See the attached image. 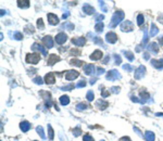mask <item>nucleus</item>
I'll return each mask as SVG.
<instances>
[{"label": "nucleus", "mask_w": 163, "mask_h": 141, "mask_svg": "<svg viewBox=\"0 0 163 141\" xmlns=\"http://www.w3.org/2000/svg\"><path fill=\"white\" fill-rule=\"evenodd\" d=\"M132 101H133V102H142V101H140V100H138V98L134 97V95L132 97Z\"/></svg>", "instance_id": "nucleus-54"}, {"label": "nucleus", "mask_w": 163, "mask_h": 141, "mask_svg": "<svg viewBox=\"0 0 163 141\" xmlns=\"http://www.w3.org/2000/svg\"><path fill=\"white\" fill-rule=\"evenodd\" d=\"M45 82H46V84H48V85L54 84V82H56V78H54V73H48V74L45 76Z\"/></svg>", "instance_id": "nucleus-12"}, {"label": "nucleus", "mask_w": 163, "mask_h": 141, "mask_svg": "<svg viewBox=\"0 0 163 141\" xmlns=\"http://www.w3.org/2000/svg\"><path fill=\"white\" fill-rule=\"evenodd\" d=\"M88 106V104H86L85 102H82V103H78V104L76 105V110L77 111H83V110H86Z\"/></svg>", "instance_id": "nucleus-28"}, {"label": "nucleus", "mask_w": 163, "mask_h": 141, "mask_svg": "<svg viewBox=\"0 0 163 141\" xmlns=\"http://www.w3.org/2000/svg\"><path fill=\"white\" fill-rule=\"evenodd\" d=\"M70 64H71V65H73V66H77V67H79V66H83V65L85 64V62L79 61V60H77V59H72L71 61H70Z\"/></svg>", "instance_id": "nucleus-23"}, {"label": "nucleus", "mask_w": 163, "mask_h": 141, "mask_svg": "<svg viewBox=\"0 0 163 141\" xmlns=\"http://www.w3.org/2000/svg\"><path fill=\"white\" fill-rule=\"evenodd\" d=\"M111 90L113 94H117V92H120V87H112Z\"/></svg>", "instance_id": "nucleus-49"}, {"label": "nucleus", "mask_w": 163, "mask_h": 141, "mask_svg": "<svg viewBox=\"0 0 163 141\" xmlns=\"http://www.w3.org/2000/svg\"><path fill=\"white\" fill-rule=\"evenodd\" d=\"M78 76H79V73L77 72V70H67V72L65 73V79L66 80H74Z\"/></svg>", "instance_id": "nucleus-3"}, {"label": "nucleus", "mask_w": 163, "mask_h": 141, "mask_svg": "<svg viewBox=\"0 0 163 141\" xmlns=\"http://www.w3.org/2000/svg\"><path fill=\"white\" fill-rule=\"evenodd\" d=\"M144 58H145V60H149L150 59L149 53H148V52H145V53H144Z\"/></svg>", "instance_id": "nucleus-55"}, {"label": "nucleus", "mask_w": 163, "mask_h": 141, "mask_svg": "<svg viewBox=\"0 0 163 141\" xmlns=\"http://www.w3.org/2000/svg\"><path fill=\"white\" fill-rule=\"evenodd\" d=\"M60 103H61L62 105H67L70 103V98L67 97V95H62V97L60 98Z\"/></svg>", "instance_id": "nucleus-25"}, {"label": "nucleus", "mask_w": 163, "mask_h": 141, "mask_svg": "<svg viewBox=\"0 0 163 141\" xmlns=\"http://www.w3.org/2000/svg\"><path fill=\"white\" fill-rule=\"evenodd\" d=\"M60 60H61V59H60L59 55H57V54H54V53L49 54L48 60H47V64L50 65V66H52V65H54L57 62H59Z\"/></svg>", "instance_id": "nucleus-5"}, {"label": "nucleus", "mask_w": 163, "mask_h": 141, "mask_svg": "<svg viewBox=\"0 0 163 141\" xmlns=\"http://www.w3.org/2000/svg\"><path fill=\"white\" fill-rule=\"evenodd\" d=\"M158 21H159L160 23H162V24H163V15H161V16L158 17Z\"/></svg>", "instance_id": "nucleus-57"}, {"label": "nucleus", "mask_w": 163, "mask_h": 141, "mask_svg": "<svg viewBox=\"0 0 163 141\" xmlns=\"http://www.w3.org/2000/svg\"><path fill=\"white\" fill-rule=\"evenodd\" d=\"M158 33H159V29H158V27L155 26L153 23H152V24H151V29H150V35L153 37V36H155V35L158 34Z\"/></svg>", "instance_id": "nucleus-27"}, {"label": "nucleus", "mask_w": 163, "mask_h": 141, "mask_svg": "<svg viewBox=\"0 0 163 141\" xmlns=\"http://www.w3.org/2000/svg\"><path fill=\"white\" fill-rule=\"evenodd\" d=\"M114 57H115V64H121V63H122L121 57H120L119 54H115Z\"/></svg>", "instance_id": "nucleus-45"}, {"label": "nucleus", "mask_w": 163, "mask_h": 141, "mask_svg": "<svg viewBox=\"0 0 163 141\" xmlns=\"http://www.w3.org/2000/svg\"><path fill=\"white\" fill-rule=\"evenodd\" d=\"M121 29L123 32H132L134 29V24L129 21H124L121 24Z\"/></svg>", "instance_id": "nucleus-4"}, {"label": "nucleus", "mask_w": 163, "mask_h": 141, "mask_svg": "<svg viewBox=\"0 0 163 141\" xmlns=\"http://www.w3.org/2000/svg\"><path fill=\"white\" fill-rule=\"evenodd\" d=\"M20 127H21V130H22V131L26 132V131H28V130L31 129L32 125L29 124L28 122H26V120H24V122H22V123H21V125H20Z\"/></svg>", "instance_id": "nucleus-19"}, {"label": "nucleus", "mask_w": 163, "mask_h": 141, "mask_svg": "<svg viewBox=\"0 0 163 141\" xmlns=\"http://www.w3.org/2000/svg\"><path fill=\"white\" fill-rule=\"evenodd\" d=\"M145 72H146V67L144 66V65H140V66L135 70V78L136 79H140L144 77L145 75Z\"/></svg>", "instance_id": "nucleus-7"}, {"label": "nucleus", "mask_w": 163, "mask_h": 141, "mask_svg": "<svg viewBox=\"0 0 163 141\" xmlns=\"http://www.w3.org/2000/svg\"><path fill=\"white\" fill-rule=\"evenodd\" d=\"M81 133H82V129L79 127H76V128H74V129H73V135L75 136V137H78Z\"/></svg>", "instance_id": "nucleus-40"}, {"label": "nucleus", "mask_w": 163, "mask_h": 141, "mask_svg": "<svg viewBox=\"0 0 163 141\" xmlns=\"http://www.w3.org/2000/svg\"><path fill=\"white\" fill-rule=\"evenodd\" d=\"M99 3H100V6H101V8H102V11H104V12H106V11H107V9H106V3H104L103 1L99 2Z\"/></svg>", "instance_id": "nucleus-51"}, {"label": "nucleus", "mask_w": 163, "mask_h": 141, "mask_svg": "<svg viewBox=\"0 0 163 141\" xmlns=\"http://www.w3.org/2000/svg\"><path fill=\"white\" fill-rule=\"evenodd\" d=\"M101 141H104V140H101Z\"/></svg>", "instance_id": "nucleus-62"}, {"label": "nucleus", "mask_w": 163, "mask_h": 141, "mask_svg": "<svg viewBox=\"0 0 163 141\" xmlns=\"http://www.w3.org/2000/svg\"><path fill=\"white\" fill-rule=\"evenodd\" d=\"M48 135H49V139L50 140H52L53 139V137H54V131H53V129H52V127H51V125H48Z\"/></svg>", "instance_id": "nucleus-32"}, {"label": "nucleus", "mask_w": 163, "mask_h": 141, "mask_svg": "<svg viewBox=\"0 0 163 141\" xmlns=\"http://www.w3.org/2000/svg\"><path fill=\"white\" fill-rule=\"evenodd\" d=\"M140 97H141V99H145V100H148L150 98V94H148L146 90H144V91H140Z\"/></svg>", "instance_id": "nucleus-36"}, {"label": "nucleus", "mask_w": 163, "mask_h": 141, "mask_svg": "<svg viewBox=\"0 0 163 141\" xmlns=\"http://www.w3.org/2000/svg\"><path fill=\"white\" fill-rule=\"evenodd\" d=\"M84 72L86 75H92L95 73V66L92 64H87L84 66Z\"/></svg>", "instance_id": "nucleus-16"}, {"label": "nucleus", "mask_w": 163, "mask_h": 141, "mask_svg": "<svg viewBox=\"0 0 163 141\" xmlns=\"http://www.w3.org/2000/svg\"><path fill=\"white\" fill-rule=\"evenodd\" d=\"M17 6H19V8L26 9L29 7V1L28 0H19L17 1Z\"/></svg>", "instance_id": "nucleus-22"}, {"label": "nucleus", "mask_w": 163, "mask_h": 141, "mask_svg": "<svg viewBox=\"0 0 163 141\" xmlns=\"http://www.w3.org/2000/svg\"><path fill=\"white\" fill-rule=\"evenodd\" d=\"M123 69H124L125 70H128V72H130V70H133V67L130 66L129 64H125V65H123Z\"/></svg>", "instance_id": "nucleus-48"}, {"label": "nucleus", "mask_w": 163, "mask_h": 141, "mask_svg": "<svg viewBox=\"0 0 163 141\" xmlns=\"http://www.w3.org/2000/svg\"><path fill=\"white\" fill-rule=\"evenodd\" d=\"M25 33H27V34H34L35 29H34V26H33L32 24H28L25 26Z\"/></svg>", "instance_id": "nucleus-29"}, {"label": "nucleus", "mask_w": 163, "mask_h": 141, "mask_svg": "<svg viewBox=\"0 0 163 141\" xmlns=\"http://www.w3.org/2000/svg\"><path fill=\"white\" fill-rule=\"evenodd\" d=\"M150 62H151V64L153 65L155 69H158V70H162V69H163V60H155V59H152Z\"/></svg>", "instance_id": "nucleus-17"}, {"label": "nucleus", "mask_w": 163, "mask_h": 141, "mask_svg": "<svg viewBox=\"0 0 163 141\" xmlns=\"http://www.w3.org/2000/svg\"><path fill=\"white\" fill-rule=\"evenodd\" d=\"M86 42V39L84 37H79V38H73L72 39V44H74L76 47H83Z\"/></svg>", "instance_id": "nucleus-11"}, {"label": "nucleus", "mask_w": 163, "mask_h": 141, "mask_svg": "<svg viewBox=\"0 0 163 141\" xmlns=\"http://www.w3.org/2000/svg\"><path fill=\"white\" fill-rule=\"evenodd\" d=\"M62 27H64V28L69 29V31H73V29H74V25L72 24V23H70V22H65V23H63Z\"/></svg>", "instance_id": "nucleus-31"}, {"label": "nucleus", "mask_w": 163, "mask_h": 141, "mask_svg": "<svg viewBox=\"0 0 163 141\" xmlns=\"http://www.w3.org/2000/svg\"><path fill=\"white\" fill-rule=\"evenodd\" d=\"M123 19H124V12H122V11H116V12H115V13L113 14V16H112L111 23H110V27H115V26H117V24H119L121 21H123Z\"/></svg>", "instance_id": "nucleus-1"}, {"label": "nucleus", "mask_w": 163, "mask_h": 141, "mask_svg": "<svg viewBox=\"0 0 163 141\" xmlns=\"http://www.w3.org/2000/svg\"><path fill=\"white\" fill-rule=\"evenodd\" d=\"M148 49H149L152 53H158V52H159V47H158L157 42H151V44H149Z\"/></svg>", "instance_id": "nucleus-21"}, {"label": "nucleus", "mask_w": 163, "mask_h": 141, "mask_svg": "<svg viewBox=\"0 0 163 141\" xmlns=\"http://www.w3.org/2000/svg\"><path fill=\"white\" fill-rule=\"evenodd\" d=\"M86 99L88 100V101H92V100L95 99V94H94V92H92L91 90L87 92V94H86Z\"/></svg>", "instance_id": "nucleus-37"}, {"label": "nucleus", "mask_w": 163, "mask_h": 141, "mask_svg": "<svg viewBox=\"0 0 163 141\" xmlns=\"http://www.w3.org/2000/svg\"><path fill=\"white\" fill-rule=\"evenodd\" d=\"M81 50L77 49V48H73V49L70 50V55H73V57H78V55H81Z\"/></svg>", "instance_id": "nucleus-26"}, {"label": "nucleus", "mask_w": 163, "mask_h": 141, "mask_svg": "<svg viewBox=\"0 0 163 141\" xmlns=\"http://www.w3.org/2000/svg\"><path fill=\"white\" fill-rule=\"evenodd\" d=\"M36 131L39 133V135H40V137L42 138V139H45V138H46V136H45V133H44V130H42V127L41 126H38V127L36 128Z\"/></svg>", "instance_id": "nucleus-39"}, {"label": "nucleus", "mask_w": 163, "mask_h": 141, "mask_svg": "<svg viewBox=\"0 0 163 141\" xmlns=\"http://www.w3.org/2000/svg\"><path fill=\"white\" fill-rule=\"evenodd\" d=\"M85 86H86V82H85L84 79L81 80V82H79L78 84L76 85V87H77V88H82V87H85Z\"/></svg>", "instance_id": "nucleus-46"}, {"label": "nucleus", "mask_w": 163, "mask_h": 141, "mask_svg": "<svg viewBox=\"0 0 163 141\" xmlns=\"http://www.w3.org/2000/svg\"><path fill=\"white\" fill-rule=\"evenodd\" d=\"M96 105H97L98 109H100V110H106L107 107L109 106V102L106 101V100L100 99V100H98V101L96 102Z\"/></svg>", "instance_id": "nucleus-13"}, {"label": "nucleus", "mask_w": 163, "mask_h": 141, "mask_svg": "<svg viewBox=\"0 0 163 141\" xmlns=\"http://www.w3.org/2000/svg\"><path fill=\"white\" fill-rule=\"evenodd\" d=\"M83 141H94V139H92V137L90 135H88V133H85L84 137H83Z\"/></svg>", "instance_id": "nucleus-41"}, {"label": "nucleus", "mask_w": 163, "mask_h": 141, "mask_svg": "<svg viewBox=\"0 0 163 141\" xmlns=\"http://www.w3.org/2000/svg\"><path fill=\"white\" fill-rule=\"evenodd\" d=\"M109 94H110L109 90H102V92H101V97H102V98H107V97H109Z\"/></svg>", "instance_id": "nucleus-47"}, {"label": "nucleus", "mask_w": 163, "mask_h": 141, "mask_svg": "<svg viewBox=\"0 0 163 141\" xmlns=\"http://www.w3.org/2000/svg\"><path fill=\"white\" fill-rule=\"evenodd\" d=\"M74 87H75L74 85H73V84H71V85H67V86H64V87H62L61 89H62V90H72V89H73Z\"/></svg>", "instance_id": "nucleus-44"}, {"label": "nucleus", "mask_w": 163, "mask_h": 141, "mask_svg": "<svg viewBox=\"0 0 163 141\" xmlns=\"http://www.w3.org/2000/svg\"><path fill=\"white\" fill-rule=\"evenodd\" d=\"M102 51L100 50H95L91 54H90V60H94V61H97V60H100L102 58Z\"/></svg>", "instance_id": "nucleus-15"}, {"label": "nucleus", "mask_w": 163, "mask_h": 141, "mask_svg": "<svg viewBox=\"0 0 163 141\" xmlns=\"http://www.w3.org/2000/svg\"><path fill=\"white\" fill-rule=\"evenodd\" d=\"M121 141H130V139L128 137H123V138H121Z\"/></svg>", "instance_id": "nucleus-56"}, {"label": "nucleus", "mask_w": 163, "mask_h": 141, "mask_svg": "<svg viewBox=\"0 0 163 141\" xmlns=\"http://www.w3.org/2000/svg\"><path fill=\"white\" fill-rule=\"evenodd\" d=\"M66 39H67L66 34H64V33H59V34L56 36V39L54 40H56V42L58 45H62L66 41Z\"/></svg>", "instance_id": "nucleus-9"}, {"label": "nucleus", "mask_w": 163, "mask_h": 141, "mask_svg": "<svg viewBox=\"0 0 163 141\" xmlns=\"http://www.w3.org/2000/svg\"><path fill=\"white\" fill-rule=\"evenodd\" d=\"M145 139H146V141H153L154 133L151 131H146V133H145Z\"/></svg>", "instance_id": "nucleus-24"}, {"label": "nucleus", "mask_w": 163, "mask_h": 141, "mask_svg": "<svg viewBox=\"0 0 163 141\" xmlns=\"http://www.w3.org/2000/svg\"><path fill=\"white\" fill-rule=\"evenodd\" d=\"M96 80H97L96 77H95V78H91V79H90V84H91V85H94L95 82H96Z\"/></svg>", "instance_id": "nucleus-58"}, {"label": "nucleus", "mask_w": 163, "mask_h": 141, "mask_svg": "<svg viewBox=\"0 0 163 141\" xmlns=\"http://www.w3.org/2000/svg\"><path fill=\"white\" fill-rule=\"evenodd\" d=\"M95 29H96L97 33H101L102 29H103V23H102V22H100V23H97L96 26H95Z\"/></svg>", "instance_id": "nucleus-33"}, {"label": "nucleus", "mask_w": 163, "mask_h": 141, "mask_svg": "<svg viewBox=\"0 0 163 141\" xmlns=\"http://www.w3.org/2000/svg\"><path fill=\"white\" fill-rule=\"evenodd\" d=\"M67 16H69V13H66V14H63V19H66Z\"/></svg>", "instance_id": "nucleus-61"}, {"label": "nucleus", "mask_w": 163, "mask_h": 141, "mask_svg": "<svg viewBox=\"0 0 163 141\" xmlns=\"http://www.w3.org/2000/svg\"><path fill=\"white\" fill-rule=\"evenodd\" d=\"M14 38H15L16 40H21V39H23V35H22L21 33L16 32L15 34H14Z\"/></svg>", "instance_id": "nucleus-43"}, {"label": "nucleus", "mask_w": 163, "mask_h": 141, "mask_svg": "<svg viewBox=\"0 0 163 141\" xmlns=\"http://www.w3.org/2000/svg\"><path fill=\"white\" fill-rule=\"evenodd\" d=\"M144 22H145V17H144V15L142 14H138V16H137V24L139 25H142L144 24Z\"/></svg>", "instance_id": "nucleus-35"}, {"label": "nucleus", "mask_w": 163, "mask_h": 141, "mask_svg": "<svg viewBox=\"0 0 163 141\" xmlns=\"http://www.w3.org/2000/svg\"><path fill=\"white\" fill-rule=\"evenodd\" d=\"M37 27H38V29H42L45 28V24H44V21H42V19H38L37 20Z\"/></svg>", "instance_id": "nucleus-34"}, {"label": "nucleus", "mask_w": 163, "mask_h": 141, "mask_svg": "<svg viewBox=\"0 0 163 141\" xmlns=\"http://www.w3.org/2000/svg\"><path fill=\"white\" fill-rule=\"evenodd\" d=\"M116 78H121V75L119 74L117 70H110V72H108V74H107V79L108 80H114Z\"/></svg>", "instance_id": "nucleus-8"}, {"label": "nucleus", "mask_w": 163, "mask_h": 141, "mask_svg": "<svg viewBox=\"0 0 163 141\" xmlns=\"http://www.w3.org/2000/svg\"><path fill=\"white\" fill-rule=\"evenodd\" d=\"M109 61H110V57H109V55H107V57L103 59V61H102V64H107Z\"/></svg>", "instance_id": "nucleus-52"}, {"label": "nucleus", "mask_w": 163, "mask_h": 141, "mask_svg": "<svg viewBox=\"0 0 163 141\" xmlns=\"http://www.w3.org/2000/svg\"><path fill=\"white\" fill-rule=\"evenodd\" d=\"M155 115H157V116H163V113H157Z\"/></svg>", "instance_id": "nucleus-60"}, {"label": "nucleus", "mask_w": 163, "mask_h": 141, "mask_svg": "<svg viewBox=\"0 0 163 141\" xmlns=\"http://www.w3.org/2000/svg\"><path fill=\"white\" fill-rule=\"evenodd\" d=\"M33 82H34L35 84H39V85H41V84H42V79H41V77H39V76L35 77V78L33 79Z\"/></svg>", "instance_id": "nucleus-42"}, {"label": "nucleus", "mask_w": 163, "mask_h": 141, "mask_svg": "<svg viewBox=\"0 0 163 141\" xmlns=\"http://www.w3.org/2000/svg\"><path fill=\"white\" fill-rule=\"evenodd\" d=\"M106 40L109 44H115L117 41V35L113 32H109L106 36Z\"/></svg>", "instance_id": "nucleus-6"}, {"label": "nucleus", "mask_w": 163, "mask_h": 141, "mask_svg": "<svg viewBox=\"0 0 163 141\" xmlns=\"http://www.w3.org/2000/svg\"><path fill=\"white\" fill-rule=\"evenodd\" d=\"M32 49L33 50H38L39 52H41L44 55H47V51H46V49H45L44 47L41 46V45H39V44H34L33 45V47H32Z\"/></svg>", "instance_id": "nucleus-18"}, {"label": "nucleus", "mask_w": 163, "mask_h": 141, "mask_svg": "<svg viewBox=\"0 0 163 141\" xmlns=\"http://www.w3.org/2000/svg\"><path fill=\"white\" fill-rule=\"evenodd\" d=\"M34 141H36V140H34Z\"/></svg>", "instance_id": "nucleus-63"}, {"label": "nucleus", "mask_w": 163, "mask_h": 141, "mask_svg": "<svg viewBox=\"0 0 163 141\" xmlns=\"http://www.w3.org/2000/svg\"><path fill=\"white\" fill-rule=\"evenodd\" d=\"M159 42L163 46V37H160V38H159Z\"/></svg>", "instance_id": "nucleus-59"}, {"label": "nucleus", "mask_w": 163, "mask_h": 141, "mask_svg": "<svg viewBox=\"0 0 163 141\" xmlns=\"http://www.w3.org/2000/svg\"><path fill=\"white\" fill-rule=\"evenodd\" d=\"M39 94L42 97V99L44 100H48V101H50V92H48V91H40L39 92Z\"/></svg>", "instance_id": "nucleus-30"}, {"label": "nucleus", "mask_w": 163, "mask_h": 141, "mask_svg": "<svg viewBox=\"0 0 163 141\" xmlns=\"http://www.w3.org/2000/svg\"><path fill=\"white\" fill-rule=\"evenodd\" d=\"M26 62L31 63V64H37L39 61H40V53H37V52H34V53H28L26 54Z\"/></svg>", "instance_id": "nucleus-2"}, {"label": "nucleus", "mask_w": 163, "mask_h": 141, "mask_svg": "<svg viewBox=\"0 0 163 141\" xmlns=\"http://www.w3.org/2000/svg\"><path fill=\"white\" fill-rule=\"evenodd\" d=\"M124 54H125V57H126L127 59L129 60V61H133V60H134V54H133V52H130V51H124Z\"/></svg>", "instance_id": "nucleus-38"}, {"label": "nucleus", "mask_w": 163, "mask_h": 141, "mask_svg": "<svg viewBox=\"0 0 163 141\" xmlns=\"http://www.w3.org/2000/svg\"><path fill=\"white\" fill-rule=\"evenodd\" d=\"M103 15H102V14H101V15H97V17H96V21L98 22V23H100V20H103Z\"/></svg>", "instance_id": "nucleus-53"}, {"label": "nucleus", "mask_w": 163, "mask_h": 141, "mask_svg": "<svg viewBox=\"0 0 163 141\" xmlns=\"http://www.w3.org/2000/svg\"><path fill=\"white\" fill-rule=\"evenodd\" d=\"M83 11H84L86 14H94L95 13V9L88 3H86L84 7H83Z\"/></svg>", "instance_id": "nucleus-20"}, {"label": "nucleus", "mask_w": 163, "mask_h": 141, "mask_svg": "<svg viewBox=\"0 0 163 141\" xmlns=\"http://www.w3.org/2000/svg\"><path fill=\"white\" fill-rule=\"evenodd\" d=\"M97 72H98V75H101V74H103V73H104V70L102 69V67H98Z\"/></svg>", "instance_id": "nucleus-50"}, {"label": "nucleus", "mask_w": 163, "mask_h": 141, "mask_svg": "<svg viewBox=\"0 0 163 141\" xmlns=\"http://www.w3.org/2000/svg\"><path fill=\"white\" fill-rule=\"evenodd\" d=\"M47 17H48V21L51 25H57L58 23H59V19H58V16L56 15V14L49 13V14H47Z\"/></svg>", "instance_id": "nucleus-14"}, {"label": "nucleus", "mask_w": 163, "mask_h": 141, "mask_svg": "<svg viewBox=\"0 0 163 141\" xmlns=\"http://www.w3.org/2000/svg\"><path fill=\"white\" fill-rule=\"evenodd\" d=\"M42 42H44V45L46 46V48H52L53 47V40H52L51 36H45L44 38H42Z\"/></svg>", "instance_id": "nucleus-10"}]
</instances>
